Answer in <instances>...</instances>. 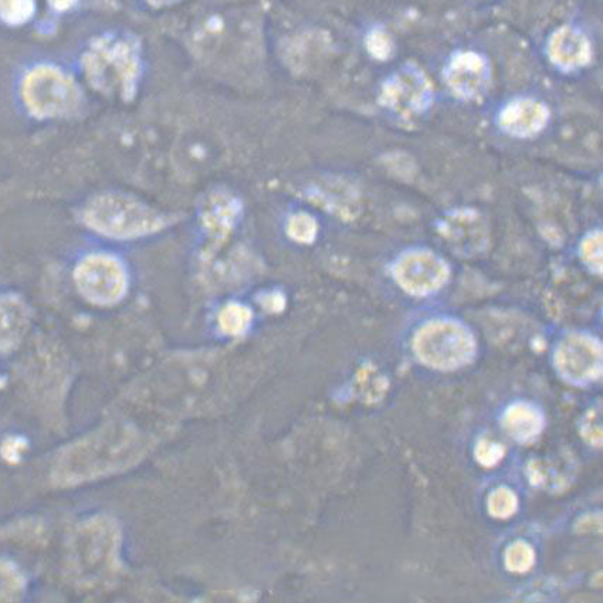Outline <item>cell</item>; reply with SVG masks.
<instances>
[{"label": "cell", "instance_id": "8992f818", "mask_svg": "<svg viewBox=\"0 0 603 603\" xmlns=\"http://www.w3.org/2000/svg\"><path fill=\"white\" fill-rule=\"evenodd\" d=\"M74 283L87 302L102 307L114 306L126 296L127 268L113 254H88L78 262L74 271Z\"/></svg>", "mask_w": 603, "mask_h": 603}, {"label": "cell", "instance_id": "484cf974", "mask_svg": "<svg viewBox=\"0 0 603 603\" xmlns=\"http://www.w3.org/2000/svg\"><path fill=\"white\" fill-rule=\"evenodd\" d=\"M74 2H76V0H50V4L57 10H66L70 7H73Z\"/></svg>", "mask_w": 603, "mask_h": 603}, {"label": "cell", "instance_id": "7402d4cb", "mask_svg": "<svg viewBox=\"0 0 603 603\" xmlns=\"http://www.w3.org/2000/svg\"><path fill=\"white\" fill-rule=\"evenodd\" d=\"M582 257L595 272L602 267V237L600 232L590 234L582 243Z\"/></svg>", "mask_w": 603, "mask_h": 603}, {"label": "cell", "instance_id": "7a4b0ae2", "mask_svg": "<svg viewBox=\"0 0 603 603\" xmlns=\"http://www.w3.org/2000/svg\"><path fill=\"white\" fill-rule=\"evenodd\" d=\"M142 446V441L127 427L107 429L68 453L62 465V480L76 483L117 470L141 456Z\"/></svg>", "mask_w": 603, "mask_h": 603}, {"label": "cell", "instance_id": "ba28073f", "mask_svg": "<svg viewBox=\"0 0 603 603\" xmlns=\"http://www.w3.org/2000/svg\"><path fill=\"white\" fill-rule=\"evenodd\" d=\"M556 363L558 371L570 381L594 380L602 370L601 346L590 337L574 334L558 346Z\"/></svg>", "mask_w": 603, "mask_h": 603}, {"label": "cell", "instance_id": "30bf717a", "mask_svg": "<svg viewBox=\"0 0 603 603\" xmlns=\"http://www.w3.org/2000/svg\"><path fill=\"white\" fill-rule=\"evenodd\" d=\"M441 232L453 251L462 256H475L487 246V228L476 212L448 214L441 224Z\"/></svg>", "mask_w": 603, "mask_h": 603}, {"label": "cell", "instance_id": "d6986e66", "mask_svg": "<svg viewBox=\"0 0 603 603\" xmlns=\"http://www.w3.org/2000/svg\"><path fill=\"white\" fill-rule=\"evenodd\" d=\"M535 551L526 542L518 541L508 548L506 552V564L512 572H526L535 565Z\"/></svg>", "mask_w": 603, "mask_h": 603}, {"label": "cell", "instance_id": "9c48e42d", "mask_svg": "<svg viewBox=\"0 0 603 603\" xmlns=\"http://www.w3.org/2000/svg\"><path fill=\"white\" fill-rule=\"evenodd\" d=\"M447 274L446 263L431 252L408 253L395 266L396 282L419 296L437 290L446 282Z\"/></svg>", "mask_w": 603, "mask_h": 603}, {"label": "cell", "instance_id": "e0dca14e", "mask_svg": "<svg viewBox=\"0 0 603 603\" xmlns=\"http://www.w3.org/2000/svg\"><path fill=\"white\" fill-rule=\"evenodd\" d=\"M251 321L252 311L237 303L224 306L218 317L219 327L228 336H241L242 332L247 330Z\"/></svg>", "mask_w": 603, "mask_h": 603}, {"label": "cell", "instance_id": "4fadbf2b", "mask_svg": "<svg viewBox=\"0 0 603 603\" xmlns=\"http://www.w3.org/2000/svg\"><path fill=\"white\" fill-rule=\"evenodd\" d=\"M548 109L535 99H517L503 109L500 124L506 131L517 137L535 136L546 127Z\"/></svg>", "mask_w": 603, "mask_h": 603}, {"label": "cell", "instance_id": "5bb4252c", "mask_svg": "<svg viewBox=\"0 0 603 603\" xmlns=\"http://www.w3.org/2000/svg\"><path fill=\"white\" fill-rule=\"evenodd\" d=\"M29 313L20 298L0 294V352L13 350L28 330Z\"/></svg>", "mask_w": 603, "mask_h": 603}, {"label": "cell", "instance_id": "5b68a950", "mask_svg": "<svg viewBox=\"0 0 603 603\" xmlns=\"http://www.w3.org/2000/svg\"><path fill=\"white\" fill-rule=\"evenodd\" d=\"M419 360L436 370H456L475 356V340L461 324L437 320L426 324L413 341Z\"/></svg>", "mask_w": 603, "mask_h": 603}, {"label": "cell", "instance_id": "cb8c5ba5", "mask_svg": "<svg viewBox=\"0 0 603 603\" xmlns=\"http://www.w3.org/2000/svg\"><path fill=\"white\" fill-rule=\"evenodd\" d=\"M582 435L586 438L588 442L592 445L600 446L602 442V426H601V411L600 409H594L588 413L584 422L581 426Z\"/></svg>", "mask_w": 603, "mask_h": 603}, {"label": "cell", "instance_id": "7c38bea8", "mask_svg": "<svg viewBox=\"0 0 603 603\" xmlns=\"http://www.w3.org/2000/svg\"><path fill=\"white\" fill-rule=\"evenodd\" d=\"M241 214V203L228 193H214L203 204L202 222L213 243H223Z\"/></svg>", "mask_w": 603, "mask_h": 603}, {"label": "cell", "instance_id": "8fae6325", "mask_svg": "<svg viewBox=\"0 0 603 603\" xmlns=\"http://www.w3.org/2000/svg\"><path fill=\"white\" fill-rule=\"evenodd\" d=\"M448 86L463 98L482 96L488 84L486 60L476 53H462L452 60L446 72Z\"/></svg>", "mask_w": 603, "mask_h": 603}, {"label": "cell", "instance_id": "3957f363", "mask_svg": "<svg viewBox=\"0 0 603 603\" xmlns=\"http://www.w3.org/2000/svg\"><path fill=\"white\" fill-rule=\"evenodd\" d=\"M87 78L94 87L123 98L133 97L139 77L136 46L126 40H98L84 57Z\"/></svg>", "mask_w": 603, "mask_h": 603}, {"label": "cell", "instance_id": "4316f807", "mask_svg": "<svg viewBox=\"0 0 603 603\" xmlns=\"http://www.w3.org/2000/svg\"><path fill=\"white\" fill-rule=\"evenodd\" d=\"M149 3L152 4V7L162 8V7H169V4H173L179 2V0H148Z\"/></svg>", "mask_w": 603, "mask_h": 603}, {"label": "cell", "instance_id": "44dd1931", "mask_svg": "<svg viewBox=\"0 0 603 603\" xmlns=\"http://www.w3.org/2000/svg\"><path fill=\"white\" fill-rule=\"evenodd\" d=\"M517 498L508 488H498L488 498V511L497 518H507L516 511Z\"/></svg>", "mask_w": 603, "mask_h": 603}, {"label": "cell", "instance_id": "9a60e30c", "mask_svg": "<svg viewBox=\"0 0 603 603\" xmlns=\"http://www.w3.org/2000/svg\"><path fill=\"white\" fill-rule=\"evenodd\" d=\"M550 56L558 66L564 68L584 66L591 57L590 43L576 30L562 28L551 39Z\"/></svg>", "mask_w": 603, "mask_h": 603}, {"label": "cell", "instance_id": "ac0fdd59", "mask_svg": "<svg viewBox=\"0 0 603 603\" xmlns=\"http://www.w3.org/2000/svg\"><path fill=\"white\" fill-rule=\"evenodd\" d=\"M34 13V0H0V19L9 24L28 22Z\"/></svg>", "mask_w": 603, "mask_h": 603}, {"label": "cell", "instance_id": "603a6c76", "mask_svg": "<svg viewBox=\"0 0 603 603\" xmlns=\"http://www.w3.org/2000/svg\"><path fill=\"white\" fill-rule=\"evenodd\" d=\"M503 455H505V448L496 442L482 441L476 447L477 461L483 466L490 467L497 465L501 461Z\"/></svg>", "mask_w": 603, "mask_h": 603}, {"label": "cell", "instance_id": "52a82bcc", "mask_svg": "<svg viewBox=\"0 0 603 603\" xmlns=\"http://www.w3.org/2000/svg\"><path fill=\"white\" fill-rule=\"evenodd\" d=\"M432 84L416 67H405L385 84L382 102L393 113L411 118L425 112L432 102Z\"/></svg>", "mask_w": 603, "mask_h": 603}, {"label": "cell", "instance_id": "ffe728a7", "mask_svg": "<svg viewBox=\"0 0 603 603\" xmlns=\"http://www.w3.org/2000/svg\"><path fill=\"white\" fill-rule=\"evenodd\" d=\"M287 232L296 242L311 243L316 239L317 223L307 213H297L288 221Z\"/></svg>", "mask_w": 603, "mask_h": 603}, {"label": "cell", "instance_id": "6da1fadb", "mask_svg": "<svg viewBox=\"0 0 603 603\" xmlns=\"http://www.w3.org/2000/svg\"><path fill=\"white\" fill-rule=\"evenodd\" d=\"M83 222L104 237L131 241L161 231L167 218L137 198L108 192L93 198L84 207Z\"/></svg>", "mask_w": 603, "mask_h": 603}, {"label": "cell", "instance_id": "2e32d148", "mask_svg": "<svg viewBox=\"0 0 603 603\" xmlns=\"http://www.w3.org/2000/svg\"><path fill=\"white\" fill-rule=\"evenodd\" d=\"M505 425L512 437L520 442H527L541 432L542 416L535 408L518 403V405L508 409Z\"/></svg>", "mask_w": 603, "mask_h": 603}, {"label": "cell", "instance_id": "d4e9b609", "mask_svg": "<svg viewBox=\"0 0 603 603\" xmlns=\"http://www.w3.org/2000/svg\"><path fill=\"white\" fill-rule=\"evenodd\" d=\"M370 50L373 56L387 59L392 52L391 39L383 33L373 34L370 40Z\"/></svg>", "mask_w": 603, "mask_h": 603}, {"label": "cell", "instance_id": "277c9868", "mask_svg": "<svg viewBox=\"0 0 603 603\" xmlns=\"http://www.w3.org/2000/svg\"><path fill=\"white\" fill-rule=\"evenodd\" d=\"M22 98L33 117L60 118L76 112L80 89L62 70L42 66L33 68L24 77Z\"/></svg>", "mask_w": 603, "mask_h": 603}]
</instances>
